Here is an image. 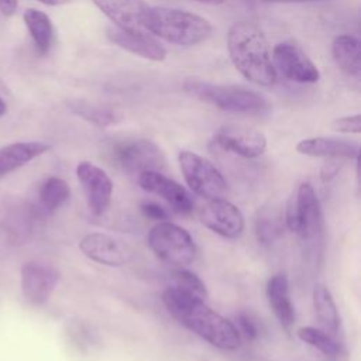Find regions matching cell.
<instances>
[{
	"mask_svg": "<svg viewBox=\"0 0 361 361\" xmlns=\"http://www.w3.org/2000/svg\"><path fill=\"white\" fill-rule=\"evenodd\" d=\"M331 128L337 133L358 134L361 131V116L357 113L353 116H344V117L336 118L331 123Z\"/></svg>",
	"mask_w": 361,
	"mask_h": 361,
	"instance_id": "f546056e",
	"label": "cell"
},
{
	"mask_svg": "<svg viewBox=\"0 0 361 361\" xmlns=\"http://www.w3.org/2000/svg\"><path fill=\"white\" fill-rule=\"evenodd\" d=\"M76 176L82 186L89 210L94 216L103 214L111 202L113 180L100 166L82 161L76 166Z\"/></svg>",
	"mask_w": 361,
	"mask_h": 361,
	"instance_id": "ba28073f",
	"label": "cell"
},
{
	"mask_svg": "<svg viewBox=\"0 0 361 361\" xmlns=\"http://www.w3.org/2000/svg\"><path fill=\"white\" fill-rule=\"evenodd\" d=\"M47 6H59V4H63V3H68L69 0H38Z\"/></svg>",
	"mask_w": 361,
	"mask_h": 361,
	"instance_id": "836d02e7",
	"label": "cell"
},
{
	"mask_svg": "<svg viewBox=\"0 0 361 361\" xmlns=\"http://www.w3.org/2000/svg\"><path fill=\"white\" fill-rule=\"evenodd\" d=\"M183 87L197 99L226 111L259 114L269 109V102L262 93L240 85H213L189 78Z\"/></svg>",
	"mask_w": 361,
	"mask_h": 361,
	"instance_id": "277c9868",
	"label": "cell"
},
{
	"mask_svg": "<svg viewBox=\"0 0 361 361\" xmlns=\"http://www.w3.org/2000/svg\"><path fill=\"white\" fill-rule=\"evenodd\" d=\"M79 248L86 258L106 267H123L131 261L134 254L126 243L104 233L86 234Z\"/></svg>",
	"mask_w": 361,
	"mask_h": 361,
	"instance_id": "7c38bea8",
	"label": "cell"
},
{
	"mask_svg": "<svg viewBox=\"0 0 361 361\" xmlns=\"http://www.w3.org/2000/svg\"><path fill=\"white\" fill-rule=\"evenodd\" d=\"M171 276L173 279V286L183 289L189 293H193L202 299L207 298V289L204 282L192 271L185 268H176L171 272Z\"/></svg>",
	"mask_w": 361,
	"mask_h": 361,
	"instance_id": "83f0119b",
	"label": "cell"
},
{
	"mask_svg": "<svg viewBox=\"0 0 361 361\" xmlns=\"http://www.w3.org/2000/svg\"><path fill=\"white\" fill-rule=\"evenodd\" d=\"M68 107L71 111L83 120L97 126V127H107L118 121L117 114L102 104L86 102V100H71L68 102Z\"/></svg>",
	"mask_w": 361,
	"mask_h": 361,
	"instance_id": "484cf974",
	"label": "cell"
},
{
	"mask_svg": "<svg viewBox=\"0 0 361 361\" xmlns=\"http://www.w3.org/2000/svg\"><path fill=\"white\" fill-rule=\"evenodd\" d=\"M145 31L182 47H192L207 39L213 31L212 24L195 13L172 7H149Z\"/></svg>",
	"mask_w": 361,
	"mask_h": 361,
	"instance_id": "3957f363",
	"label": "cell"
},
{
	"mask_svg": "<svg viewBox=\"0 0 361 361\" xmlns=\"http://www.w3.org/2000/svg\"><path fill=\"white\" fill-rule=\"evenodd\" d=\"M162 302L175 320L213 347L227 351L240 348L237 326L207 306L204 299L172 285L164 290Z\"/></svg>",
	"mask_w": 361,
	"mask_h": 361,
	"instance_id": "6da1fadb",
	"label": "cell"
},
{
	"mask_svg": "<svg viewBox=\"0 0 361 361\" xmlns=\"http://www.w3.org/2000/svg\"><path fill=\"white\" fill-rule=\"evenodd\" d=\"M283 224L282 213L278 209L272 206L262 207L255 219L257 240L265 245L278 241L283 234Z\"/></svg>",
	"mask_w": 361,
	"mask_h": 361,
	"instance_id": "cb8c5ba5",
	"label": "cell"
},
{
	"mask_svg": "<svg viewBox=\"0 0 361 361\" xmlns=\"http://www.w3.org/2000/svg\"><path fill=\"white\" fill-rule=\"evenodd\" d=\"M23 18L38 54L47 55L54 42V25L51 18L37 8H27Z\"/></svg>",
	"mask_w": 361,
	"mask_h": 361,
	"instance_id": "7402d4cb",
	"label": "cell"
},
{
	"mask_svg": "<svg viewBox=\"0 0 361 361\" xmlns=\"http://www.w3.org/2000/svg\"><path fill=\"white\" fill-rule=\"evenodd\" d=\"M113 157L118 166L128 173L145 171H162L165 168V155L162 149L152 141L145 138L124 140L116 144Z\"/></svg>",
	"mask_w": 361,
	"mask_h": 361,
	"instance_id": "52a82bcc",
	"label": "cell"
},
{
	"mask_svg": "<svg viewBox=\"0 0 361 361\" xmlns=\"http://www.w3.org/2000/svg\"><path fill=\"white\" fill-rule=\"evenodd\" d=\"M296 334L303 343L312 345L327 357H336L340 353V344L331 337L330 333L324 331L323 329L312 326L299 327L296 330Z\"/></svg>",
	"mask_w": 361,
	"mask_h": 361,
	"instance_id": "4316f807",
	"label": "cell"
},
{
	"mask_svg": "<svg viewBox=\"0 0 361 361\" xmlns=\"http://www.w3.org/2000/svg\"><path fill=\"white\" fill-rule=\"evenodd\" d=\"M141 212L145 217L155 220V221H165L169 219V213L166 212V209H164L161 204L155 203V202H144L141 203Z\"/></svg>",
	"mask_w": 361,
	"mask_h": 361,
	"instance_id": "4dcf8cb0",
	"label": "cell"
},
{
	"mask_svg": "<svg viewBox=\"0 0 361 361\" xmlns=\"http://www.w3.org/2000/svg\"><path fill=\"white\" fill-rule=\"evenodd\" d=\"M195 1L206 3V4H221V3H224L226 0H195Z\"/></svg>",
	"mask_w": 361,
	"mask_h": 361,
	"instance_id": "d590c367",
	"label": "cell"
},
{
	"mask_svg": "<svg viewBox=\"0 0 361 361\" xmlns=\"http://www.w3.org/2000/svg\"><path fill=\"white\" fill-rule=\"evenodd\" d=\"M199 219L204 227L228 240L238 238L244 231L241 210L224 197L207 200L199 212Z\"/></svg>",
	"mask_w": 361,
	"mask_h": 361,
	"instance_id": "9c48e42d",
	"label": "cell"
},
{
	"mask_svg": "<svg viewBox=\"0 0 361 361\" xmlns=\"http://www.w3.org/2000/svg\"><path fill=\"white\" fill-rule=\"evenodd\" d=\"M227 49L234 68L250 82L265 87L276 82L267 37L255 23H234L227 32Z\"/></svg>",
	"mask_w": 361,
	"mask_h": 361,
	"instance_id": "7a4b0ae2",
	"label": "cell"
},
{
	"mask_svg": "<svg viewBox=\"0 0 361 361\" xmlns=\"http://www.w3.org/2000/svg\"><path fill=\"white\" fill-rule=\"evenodd\" d=\"M51 148L42 141H20L0 148V178L31 162Z\"/></svg>",
	"mask_w": 361,
	"mask_h": 361,
	"instance_id": "ffe728a7",
	"label": "cell"
},
{
	"mask_svg": "<svg viewBox=\"0 0 361 361\" xmlns=\"http://www.w3.org/2000/svg\"><path fill=\"white\" fill-rule=\"evenodd\" d=\"M267 299L279 324L289 331L296 320L295 307L290 300L289 281L285 274H275L267 282Z\"/></svg>",
	"mask_w": 361,
	"mask_h": 361,
	"instance_id": "d6986e66",
	"label": "cell"
},
{
	"mask_svg": "<svg viewBox=\"0 0 361 361\" xmlns=\"http://www.w3.org/2000/svg\"><path fill=\"white\" fill-rule=\"evenodd\" d=\"M331 54L336 65L351 76H358L361 71L360 41L348 34L337 35L331 42Z\"/></svg>",
	"mask_w": 361,
	"mask_h": 361,
	"instance_id": "44dd1931",
	"label": "cell"
},
{
	"mask_svg": "<svg viewBox=\"0 0 361 361\" xmlns=\"http://www.w3.org/2000/svg\"><path fill=\"white\" fill-rule=\"evenodd\" d=\"M6 113H7V104H6V102L0 97V117H3Z\"/></svg>",
	"mask_w": 361,
	"mask_h": 361,
	"instance_id": "e575fe53",
	"label": "cell"
},
{
	"mask_svg": "<svg viewBox=\"0 0 361 361\" xmlns=\"http://www.w3.org/2000/svg\"><path fill=\"white\" fill-rule=\"evenodd\" d=\"M107 38L117 47L149 61H164L166 56L165 47L147 32H128L117 27H109Z\"/></svg>",
	"mask_w": 361,
	"mask_h": 361,
	"instance_id": "ac0fdd59",
	"label": "cell"
},
{
	"mask_svg": "<svg viewBox=\"0 0 361 361\" xmlns=\"http://www.w3.org/2000/svg\"><path fill=\"white\" fill-rule=\"evenodd\" d=\"M147 241L159 259L178 268L192 264L197 254L192 235L183 227L168 220L158 221L149 230Z\"/></svg>",
	"mask_w": 361,
	"mask_h": 361,
	"instance_id": "5b68a950",
	"label": "cell"
},
{
	"mask_svg": "<svg viewBox=\"0 0 361 361\" xmlns=\"http://www.w3.org/2000/svg\"><path fill=\"white\" fill-rule=\"evenodd\" d=\"M69 196H71L69 185L58 176L47 178L41 183L38 190L39 204L48 213L58 210L69 199Z\"/></svg>",
	"mask_w": 361,
	"mask_h": 361,
	"instance_id": "d4e9b609",
	"label": "cell"
},
{
	"mask_svg": "<svg viewBox=\"0 0 361 361\" xmlns=\"http://www.w3.org/2000/svg\"><path fill=\"white\" fill-rule=\"evenodd\" d=\"M237 330L240 336H244L247 340H255L259 336V329L257 320L247 312H240L237 314Z\"/></svg>",
	"mask_w": 361,
	"mask_h": 361,
	"instance_id": "f1b7e54d",
	"label": "cell"
},
{
	"mask_svg": "<svg viewBox=\"0 0 361 361\" xmlns=\"http://www.w3.org/2000/svg\"><path fill=\"white\" fill-rule=\"evenodd\" d=\"M59 282V271L51 264L28 261L21 268V289L32 305L45 303Z\"/></svg>",
	"mask_w": 361,
	"mask_h": 361,
	"instance_id": "4fadbf2b",
	"label": "cell"
},
{
	"mask_svg": "<svg viewBox=\"0 0 361 361\" xmlns=\"http://www.w3.org/2000/svg\"><path fill=\"white\" fill-rule=\"evenodd\" d=\"M293 204L298 224L296 234L303 241H313L322 234L323 214L319 197L310 183L305 182L298 188Z\"/></svg>",
	"mask_w": 361,
	"mask_h": 361,
	"instance_id": "9a60e30c",
	"label": "cell"
},
{
	"mask_svg": "<svg viewBox=\"0 0 361 361\" xmlns=\"http://www.w3.org/2000/svg\"><path fill=\"white\" fill-rule=\"evenodd\" d=\"M340 159H329L323 166H322V169H320V179L323 180V182H330L333 178H336L337 176V173H338V171H340V168H341V165H340V162H338Z\"/></svg>",
	"mask_w": 361,
	"mask_h": 361,
	"instance_id": "1f68e13d",
	"label": "cell"
},
{
	"mask_svg": "<svg viewBox=\"0 0 361 361\" xmlns=\"http://www.w3.org/2000/svg\"><path fill=\"white\" fill-rule=\"evenodd\" d=\"M265 1H274V3H293V1H306V0H265Z\"/></svg>",
	"mask_w": 361,
	"mask_h": 361,
	"instance_id": "8d00e7d4",
	"label": "cell"
},
{
	"mask_svg": "<svg viewBox=\"0 0 361 361\" xmlns=\"http://www.w3.org/2000/svg\"><path fill=\"white\" fill-rule=\"evenodd\" d=\"M296 151L302 155L327 159H358L360 145L354 141L336 137H313L298 142Z\"/></svg>",
	"mask_w": 361,
	"mask_h": 361,
	"instance_id": "e0dca14e",
	"label": "cell"
},
{
	"mask_svg": "<svg viewBox=\"0 0 361 361\" xmlns=\"http://www.w3.org/2000/svg\"><path fill=\"white\" fill-rule=\"evenodd\" d=\"M272 59L281 73L298 83H314L320 72L306 52L293 41H282L275 45Z\"/></svg>",
	"mask_w": 361,
	"mask_h": 361,
	"instance_id": "30bf717a",
	"label": "cell"
},
{
	"mask_svg": "<svg viewBox=\"0 0 361 361\" xmlns=\"http://www.w3.org/2000/svg\"><path fill=\"white\" fill-rule=\"evenodd\" d=\"M117 28L128 32H147L145 20L149 6L144 0H92Z\"/></svg>",
	"mask_w": 361,
	"mask_h": 361,
	"instance_id": "2e32d148",
	"label": "cell"
},
{
	"mask_svg": "<svg viewBox=\"0 0 361 361\" xmlns=\"http://www.w3.org/2000/svg\"><path fill=\"white\" fill-rule=\"evenodd\" d=\"M313 306L322 329L330 334L338 331L340 314L334 298L327 286L316 283L313 288Z\"/></svg>",
	"mask_w": 361,
	"mask_h": 361,
	"instance_id": "603a6c76",
	"label": "cell"
},
{
	"mask_svg": "<svg viewBox=\"0 0 361 361\" xmlns=\"http://www.w3.org/2000/svg\"><path fill=\"white\" fill-rule=\"evenodd\" d=\"M214 142L221 149L247 159L258 158L267 149V138L261 131L235 124L220 127L214 134Z\"/></svg>",
	"mask_w": 361,
	"mask_h": 361,
	"instance_id": "8fae6325",
	"label": "cell"
},
{
	"mask_svg": "<svg viewBox=\"0 0 361 361\" xmlns=\"http://www.w3.org/2000/svg\"><path fill=\"white\" fill-rule=\"evenodd\" d=\"M18 7V0H0V11L4 16H13Z\"/></svg>",
	"mask_w": 361,
	"mask_h": 361,
	"instance_id": "d6a6232c",
	"label": "cell"
},
{
	"mask_svg": "<svg viewBox=\"0 0 361 361\" xmlns=\"http://www.w3.org/2000/svg\"><path fill=\"white\" fill-rule=\"evenodd\" d=\"M179 165L189 189L197 196L212 200L224 197L227 193V182L223 173L207 158L192 151H182Z\"/></svg>",
	"mask_w": 361,
	"mask_h": 361,
	"instance_id": "8992f818",
	"label": "cell"
},
{
	"mask_svg": "<svg viewBox=\"0 0 361 361\" xmlns=\"http://www.w3.org/2000/svg\"><path fill=\"white\" fill-rule=\"evenodd\" d=\"M138 185L149 193L164 199L172 210L180 214L192 213L195 203L190 193L176 180L168 178L159 171H145L138 175Z\"/></svg>",
	"mask_w": 361,
	"mask_h": 361,
	"instance_id": "5bb4252c",
	"label": "cell"
}]
</instances>
